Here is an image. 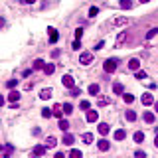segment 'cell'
Segmentation results:
<instances>
[{"mask_svg":"<svg viewBox=\"0 0 158 158\" xmlns=\"http://www.w3.org/2000/svg\"><path fill=\"white\" fill-rule=\"evenodd\" d=\"M117 63H119V61H117V59H113V58L107 59V61L103 63V69H105V73H113V71L117 69Z\"/></svg>","mask_w":158,"mask_h":158,"instance_id":"obj_1","label":"cell"},{"mask_svg":"<svg viewBox=\"0 0 158 158\" xmlns=\"http://www.w3.org/2000/svg\"><path fill=\"white\" fill-rule=\"evenodd\" d=\"M91 61H93V53H89V52H83L81 55H79V63H83V65H89Z\"/></svg>","mask_w":158,"mask_h":158,"instance_id":"obj_2","label":"cell"},{"mask_svg":"<svg viewBox=\"0 0 158 158\" xmlns=\"http://www.w3.org/2000/svg\"><path fill=\"white\" fill-rule=\"evenodd\" d=\"M61 83H63V87H67V89H71V87H75V79H73L71 75H63Z\"/></svg>","mask_w":158,"mask_h":158,"instance_id":"obj_3","label":"cell"},{"mask_svg":"<svg viewBox=\"0 0 158 158\" xmlns=\"http://www.w3.org/2000/svg\"><path fill=\"white\" fill-rule=\"evenodd\" d=\"M140 101H142V105L148 107V105H152V103H154V97H152V93H144Z\"/></svg>","mask_w":158,"mask_h":158,"instance_id":"obj_4","label":"cell"},{"mask_svg":"<svg viewBox=\"0 0 158 158\" xmlns=\"http://www.w3.org/2000/svg\"><path fill=\"white\" fill-rule=\"evenodd\" d=\"M52 113H53V117H58V119H61V117H63V105H53Z\"/></svg>","mask_w":158,"mask_h":158,"instance_id":"obj_5","label":"cell"},{"mask_svg":"<svg viewBox=\"0 0 158 158\" xmlns=\"http://www.w3.org/2000/svg\"><path fill=\"white\" fill-rule=\"evenodd\" d=\"M85 119H87V123H95V121L99 119V115H97V111H89L87 109V117Z\"/></svg>","mask_w":158,"mask_h":158,"instance_id":"obj_6","label":"cell"},{"mask_svg":"<svg viewBox=\"0 0 158 158\" xmlns=\"http://www.w3.org/2000/svg\"><path fill=\"white\" fill-rule=\"evenodd\" d=\"M75 142V139H73V134H69L65 130V134H63V144H65V146H71V144Z\"/></svg>","mask_w":158,"mask_h":158,"instance_id":"obj_7","label":"cell"},{"mask_svg":"<svg viewBox=\"0 0 158 158\" xmlns=\"http://www.w3.org/2000/svg\"><path fill=\"white\" fill-rule=\"evenodd\" d=\"M48 32H49V42H52V43H55V42H58V40H59V34H58V30L49 28Z\"/></svg>","mask_w":158,"mask_h":158,"instance_id":"obj_8","label":"cell"},{"mask_svg":"<svg viewBox=\"0 0 158 158\" xmlns=\"http://www.w3.org/2000/svg\"><path fill=\"white\" fill-rule=\"evenodd\" d=\"M53 71H55V65H53V63H46V65H43V73H46V75H53Z\"/></svg>","mask_w":158,"mask_h":158,"instance_id":"obj_9","label":"cell"},{"mask_svg":"<svg viewBox=\"0 0 158 158\" xmlns=\"http://www.w3.org/2000/svg\"><path fill=\"white\" fill-rule=\"evenodd\" d=\"M113 93H115V95H123V93H125L123 83H115V85H113Z\"/></svg>","mask_w":158,"mask_h":158,"instance_id":"obj_10","label":"cell"},{"mask_svg":"<svg viewBox=\"0 0 158 158\" xmlns=\"http://www.w3.org/2000/svg\"><path fill=\"white\" fill-rule=\"evenodd\" d=\"M52 95H53V91H52V89H43V91L40 93V99L48 101V99H52Z\"/></svg>","mask_w":158,"mask_h":158,"instance_id":"obj_11","label":"cell"},{"mask_svg":"<svg viewBox=\"0 0 158 158\" xmlns=\"http://www.w3.org/2000/svg\"><path fill=\"white\" fill-rule=\"evenodd\" d=\"M111 148V144H109V140H105V139H101L99 140V150H103V152H107V150Z\"/></svg>","mask_w":158,"mask_h":158,"instance_id":"obj_12","label":"cell"},{"mask_svg":"<svg viewBox=\"0 0 158 158\" xmlns=\"http://www.w3.org/2000/svg\"><path fill=\"white\" fill-rule=\"evenodd\" d=\"M139 67H140V61H139L136 58H134V59H130V61H129V69H130V71H136Z\"/></svg>","mask_w":158,"mask_h":158,"instance_id":"obj_13","label":"cell"},{"mask_svg":"<svg viewBox=\"0 0 158 158\" xmlns=\"http://www.w3.org/2000/svg\"><path fill=\"white\" fill-rule=\"evenodd\" d=\"M18 99H20V91H14V89H12L10 95H8V101H10V103H16Z\"/></svg>","mask_w":158,"mask_h":158,"instance_id":"obj_14","label":"cell"},{"mask_svg":"<svg viewBox=\"0 0 158 158\" xmlns=\"http://www.w3.org/2000/svg\"><path fill=\"white\" fill-rule=\"evenodd\" d=\"M55 144H58V140H55V136H48V139H46V148H53Z\"/></svg>","mask_w":158,"mask_h":158,"instance_id":"obj_15","label":"cell"},{"mask_svg":"<svg viewBox=\"0 0 158 158\" xmlns=\"http://www.w3.org/2000/svg\"><path fill=\"white\" fill-rule=\"evenodd\" d=\"M99 93H101V87L97 85V83L89 85V95H99Z\"/></svg>","mask_w":158,"mask_h":158,"instance_id":"obj_16","label":"cell"},{"mask_svg":"<svg viewBox=\"0 0 158 158\" xmlns=\"http://www.w3.org/2000/svg\"><path fill=\"white\" fill-rule=\"evenodd\" d=\"M142 119H144V123H154V115L150 113V111H144Z\"/></svg>","mask_w":158,"mask_h":158,"instance_id":"obj_17","label":"cell"},{"mask_svg":"<svg viewBox=\"0 0 158 158\" xmlns=\"http://www.w3.org/2000/svg\"><path fill=\"white\" fill-rule=\"evenodd\" d=\"M34 156H42V154H46V146H36V148L32 150Z\"/></svg>","mask_w":158,"mask_h":158,"instance_id":"obj_18","label":"cell"},{"mask_svg":"<svg viewBox=\"0 0 158 158\" xmlns=\"http://www.w3.org/2000/svg\"><path fill=\"white\" fill-rule=\"evenodd\" d=\"M119 4H121L123 10H129V8H133V0H121Z\"/></svg>","mask_w":158,"mask_h":158,"instance_id":"obj_19","label":"cell"},{"mask_svg":"<svg viewBox=\"0 0 158 158\" xmlns=\"http://www.w3.org/2000/svg\"><path fill=\"white\" fill-rule=\"evenodd\" d=\"M125 136H127V133H125L123 129H119V130L115 133V140H125Z\"/></svg>","mask_w":158,"mask_h":158,"instance_id":"obj_20","label":"cell"},{"mask_svg":"<svg viewBox=\"0 0 158 158\" xmlns=\"http://www.w3.org/2000/svg\"><path fill=\"white\" fill-rule=\"evenodd\" d=\"M58 129H61V130H67V129H69V123H67L65 119H59V123H58Z\"/></svg>","mask_w":158,"mask_h":158,"instance_id":"obj_21","label":"cell"},{"mask_svg":"<svg viewBox=\"0 0 158 158\" xmlns=\"http://www.w3.org/2000/svg\"><path fill=\"white\" fill-rule=\"evenodd\" d=\"M133 139H134V142H142V140H144V133H140V130H139V133H134Z\"/></svg>","mask_w":158,"mask_h":158,"instance_id":"obj_22","label":"cell"},{"mask_svg":"<svg viewBox=\"0 0 158 158\" xmlns=\"http://www.w3.org/2000/svg\"><path fill=\"white\" fill-rule=\"evenodd\" d=\"M43 65H46V63H43V59H36V61H34V69H43Z\"/></svg>","mask_w":158,"mask_h":158,"instance_id":"obj_23","label":"cell"},{"mask_svg":"<svg viewBox=\"0 0 158 158\" xmlns=\"http://www.w3.org/2000/svg\"><path fill=\"white\" fill-rule=\"evenodd\" d=\"M127 121H130V123H133V121H136V113H134V111H127Z\"/></svg>","mask_w":158,"mask_h":158,"instance_id":"obj_24","label":"cell"},{"mask_svg":"<svg viewBox=\"0 0 158 158\" xmlns=\"http://www.w3.org/2000/svg\"><path fill=\"white\" fill-rule=\"evenodd\" d=\"M99 133L107 134V133H109V125H107V123H101V125H99Z\"/></svg>","mask_w":158,"mask_h":158,"instance_id":"obj_25","label":"cell"},{"mask_svg":"<svg viewBox=\"0 0 158 158\" xmlns=\"http://www.w3.org/2000/svg\"><path fill=\"white\" fill-rule=\"evenodd\" d=\"M83 142H85V144L93 142V134L91 133H85V134H83Z\"/></svg>","mask_w":158,"mask_h":158,"instance_id":"obj_26","label":"cell"},{"mask_svg":"<svg viewBox=\"0 0 158 158\" xmlns=\"http://www.w3.org/2000/svg\"><path fill=\"white\" fill-rule=\"evenodd\" d=\"M63 113H67V115H71V113H73V105L65 103V105H63Z\"/></svg>","mask_w":158,"mask_h":158,"instance_id":"obj_27","label":"cell"},{"mask_svg":"<svg viewBox=\"0 0 158 158\" xmlns=\"http://www.w3.org/2000/svg\"><path fill=\"white\" fill-rule=\"evenodd\" d=\"M52 115H53L52 109H42V117H43V119H49Z\"/></svg>","mask_w":158,"mask_h":158,"instance_id":"obj_28","label":"cell"},{"mask_svg":"<svg viewBox=\"0 0 158 158\" xmlns=\"http://www.w3.org/2000/svg\"><path fill=\"white\" fill-rule=\"evenodd\" d=\"M123 99H125V103H133V101H134V95H130V93H125V95H123Z\"/></svg>","mask_w":158,"mask_h":158,"instance_id":"obj_29","label":"cell"},{"mask_svg":"<svg viewBox=\"0 0 158 158\" xmlns=\"http://www.w3.org/2000/svg\"><path fill=\"white\" fill-rule=\"evenodd\" d=\"M16 85H18V79H10V81L6 83V87H8V89H14Z\"/></svg>","mask_w":158,"mask_h":158,"instance_id":"obj_30","label":"cell"},{"mask_svg":"<svg viewBox=\"0 0 158 158\" xmlns=\"http://www.w3.org/2000/svg\"><path fill=\"white\" fill-rule=\"evenodd\" d=\"M89 107H91V105H89V101H81V103H79V109H81V111H87Z\"/></svg>","mask_w":158,"mask_h":158,"instance_id":"obj_31","label":"cell"},{"mask_svg":"<svg viewBox=\"0 0 158 158\" xmlns=\"http://www.w3.org/2000/svg\"><path fill=\"white\" fill-rule=\"evenodd\" d=\"M127 22H129L127 18H117L115 20V26H123V24H127Z\"/></svg>","mask_w":158,"mask_h":158,"instance_id":"obj_32","label":"cell"},{"mask_svg":"<svg viewBox=\"0 0 158 158\" xmlns=\"http://www.w3.org/2000/svg\"><path fill=\"white\" fill-rule=\"evenodd\" d=\"M136 79H146V71H140V69H136Z\"/></svg>","mask_w":158,"mask_h":158,"instance_id":"obj_33","label":"cell"},{"mask_svg":"<svg viewBox=\"0 0 158 158\" xmlns=\"http://www.w3.org/2000/svg\"><path fill=\"white\" fill-rule=\"evenodd\" d=\"M83 38V28H77L75 30V40H81Z\"/></svg>","mask_w":158,"mask_h":158,"instance_id":"obj_34","label":"cell"},{"mask_svg":"<svg viewBox=\"0 0 158 158\" xmlns=\"http://www.w3.org/2000/svg\"><path fill=\"white\" fill-rule=\"evenodd\" d=\"M97 14H99V8H97V6H93V8L89 10V16L93 18V16H97Z\"/></svg>","mask_w":158,"mask_h":158,"instance_id":"obj_35","label":"cell"},{"mask_svg":"<svg viewBox=\"0 0 158 158\" xmlns=\"http://www.w3.org/2000/svg\"><path fill=\"white\" fill-rule=\"evenodd\" d=\"M156 34H158V28H154V30H150V32H148V34H146V40H150V38H152V36H156Z\"/></svg>","mask_w":158,"mask_h":158,"instance_id":"obj_36","label":"cell"},{"mask_svg":"<svg viewBox=\"0 0 158 158\" xmlns=\"http://www.w3.org/2000/svg\"><path fill=\"white\" fill-rule=\"evenodd\" d=\"M69 156H71V158H79V156H81V152H79V150H75V148H73L71 152H69Z\"/></svg>","mask_w":158,"mask_h":158,"instance_id":"obj_37","label":"cell"},{"mask_svg":"<svg viewBox=\"0 0 158 158\" xmlns=\"http://www.w3.org/2000/svg\"><path fill=\"white\" fill-rule=\"evenodd\" d=\"M77 95H81V91L77 87H71V97H77Z\"/></svg>","mask_w":158,"mask_h":158,"instance_id":"obj_38","label":"cell"},{"mask_svg":"<svg viewBox=\"0 0 158 158\" xmlns=\"http://www.w3.org/2000/svg\"><path fill=\"white\" fill-rule=\"evenodd\" d=\"M73 49H81V40H75L73 42Z\"/></svg>","mask_w":158,"mask_h":158,"instance_id":"obj_39","label":"cell"},{"mask_svg":"<svg viewBox=\"0 0 158 158\" xmlns=\"http://www.w3.org/2000/svg\"><path fill=\"white\" fill-rule=\"evenodd\" d=\"M134 156H136V158H144V156H146V152H142V150H136V152H134Z\"/></svg>","mask_w":158,"mask_h":158,"instance_id":"obj_40","label":"cell"},{"mask_svg":"<svg viewBox=\"0 0 158 158\" xmlns=\"http://www.w3.org/2000/svg\"><path fill=\"white\" fill-rule=\"evenodd\" d=\"M125 42V34H119V38H117V43H123Z\"/></svg>","mask_w":158,"mask_h":158,"instance_id":"obj_41","label":"cell"},{"mask_svg":"<svg viewBox=\"0 0 158 158\" xmlns=\"http://www.w3.org/2000/svg\"><path fill=\"white\" fill-rule=\"evenodd\" d=\"M109 103V99H99V107H105Z\"/></svg>","mask_w":158,"mask_h":158,"instance_id":"obj_42","label":"cell"},{"mask_svg":"<svg viewBox=\"0 0 158 158\" xmlns=\"http://www.w3.org/2000/svg\"><path fill=\"white\" fill-rule=\"evenodd\" d=\"M154 146L158 148V134H156V139H154Z\"/></svg>","mask_w":158,"mask_h":158,"instance_id":"obj_43","label":"cell"},{"mask_svg":"<svg viewBox=\"0 0 158 158\" xmlns=\"http://www.w3.org/2000/svg\"><path fill=\"white\" fill-rule=\"evenodd\" d=\"M2 26H4V18H2V16H0V28H2Z\"/></svg>","mask_w":158,"mask_h":158,"instance_id":"obj_44","label":"cell"},{"mask_svg":"<svg viewBox=\"0 0 158 158\" xmlns=\"http://www.w3.org/2000/svg\"><path fill=\"white\" fill-rule=\"evenodd\" d=\"M2 105H4V97L0 95V107H2Z\"/></svg>","mask_w":158,"mask_h":158,"instance_id":"obj_45","label":"cell"},{"mask_svg":"<svg viewBox=\"0 0 158 158\" xmlns=\"http://www.w3.org/2000/svg\"><path fill=\"white\" fill-rule=\"evenodd\" d=\"M154 109H156V113H158V101H156V103H154Z\"/></svg>","mask_w":158,"mask_h":158,"instance_id":"obj_46","label":"cell"},{"mask_svg":"<svg viewBox=\"0 0 158 158\" xmlns=\"http://www.w3.org/2000/svg\"><path fill=\"white\" fill-rule=\"evenodd\" d=\"M26 2H28V4H34V2H36V0H26Z\"/></svg>","mask_w":158,"mask_h":158,"instance_id":"obj_47","label":"cell"},{"mask_svg":"<svg viewBox=\"0 0 158 158\" xmlns=\"http://www.w3.org/2000/svg\"><path fill=\"white\" fill-rule=\"evenodd\" d=\"M140 2H142V4H146V2H148V0H140Z\"/></svg>","mask_w":158,"mask_h":158,"instance_id":"obj_48","label":"cell"},{"mask_svg":"<svg viewBox=\"0 0 158 158\" xmlns=\"http://www.w3.org/2000/svg\"><path fill=\"white\" fill-rule=\"evenodd\" d=\"M156 134H158V127H156Z\"/></svg>","mask_w":158,"mask_h":158,"instance_id":"obj_49","label":"cell"},{"mask_svg":"<svg viewBox=\"0 0 158 158\" xmlns=\"http://www.w3.org/2000/svg\"><path fill=\"white\" fill-rule=\"evenodd\" d=\"M0 150H2V144H0Z\"/></svg>","mask_w":158,"mask_h":158,"instance_id":"obj_50","label":"cell"}]
</instances>
